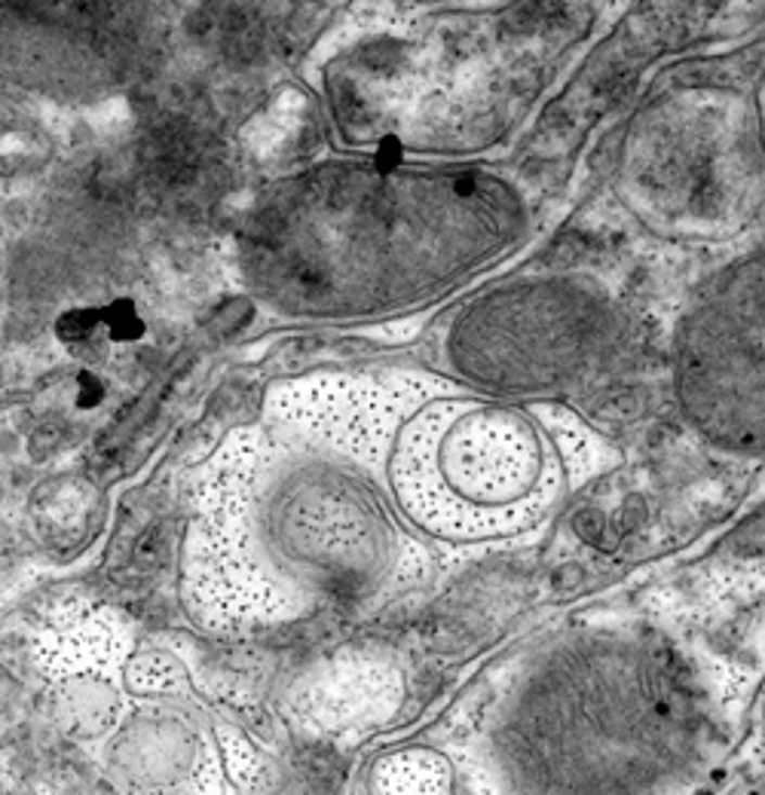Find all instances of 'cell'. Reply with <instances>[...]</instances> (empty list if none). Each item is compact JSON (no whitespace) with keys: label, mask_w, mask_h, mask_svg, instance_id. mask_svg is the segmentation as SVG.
Instances as JSON below:
<instances>
[{"label":"cell","mask_w":765,"mask_h":795,"mask_svg":"<svg viewBox=\"0 0 765 795\" xmlns=\"http://www.w3.org/2000/svg\"><path fill=\"white\" fill-rule=\"evenodd\" d=\"M102 331L114 343H132L144 334V319L132 300H114L102 309Z\"/></svg>","instance_id":"obj_1"},{"label":"cell","mask_w":765,"mask_h":795,"mask_svg":"<svg viewBox=\"0 0 765 795\" xmlns=\"http://www.w3.org/2000/svg\"><path fill=\"white\" fill-rule=\"evenodd\" d=\"M104 334L102 331V309H68L59 316L55 322V337L62 339L65 346H84L92 337Z\"/></svg>","instance_id":"obj_2"},{"label":"cell","mask_w":765,"mask_h":795,"mask_svg":"<svg viewBox=\"0 0 765 795\" xmlns=\"http://www.w3.org/2000/svg\"><path fill=\"white\" fill-rule=\"evenodd\" d=\"M102 398H104L102 380H99V376H92V373H80V376H77V383H74V405L89 410V407L102 405Z\"/></svg>","instance_id":"obj_3"}]
</instances>
